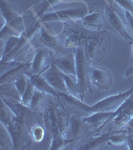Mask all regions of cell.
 <instances>
[{
    "label": "cell",
    "instance_id": "1",
    "mask_svg": "<svg viewBox=\"0 0 133 150\" xmlns=\"http://www.w3.org/2000/svg\"><path fill=\"white\" fill-rule=\"evenodd\" d=\"M50 97L43 112L45 126L51 136L49 149H64L68 145H71V142L63 137L64 132L68 126L70 114L65 109L64 102L61 99L53 100Z\"/></svg>",
    "mask_w": 133,
    "mask_h": 150
},
{
    "label": "cell",
    "instance_id": "2",
    "mask_svg": "<svg viewBox=\"0 0 133 150\" xmlns=\"http://www.w3.org/2000/svg\"><path fill=\"white\" fill-rule=\"evenodd\" d=\"M132 93L133 86L129 90L108 96V97L101 99L98 102L93 103L91 105H87V104L84 103V101L66 93H62L60 99L67 106L73 107V109L77 111L76 113L80 114L81 116H88L99 112H117L123 105V103L131 96Z\"/></svg>",
    "mask_w": 133,
    "mask_h": 150
},
{
    "label": "cell",
    "instance_id": "3",
    "mask_svg": "<svg viewBox=\"0 0 133 150\" xmlns=\"http://www.w3.org/2000/svg\"><path fill=\"white\" fill-rule=\"evenodd\" d=\"M1 122L8 128L12 139L14 149H29L34 143L25 124L12 112V110L4 102L1 106Z\"/></svg>",
    "mask_w": 133,
    "mask_h": 150
},
{
    "label": "cell",
    "instance_id": "4",
    "mask_svg": "<svg viewBox=\"0 0 133 150\" xmlns=\"http://www.w3.org/2000/svg\"><path fill=\"white\" fill-rule=\"evenodd\" d=\"M38 37L40 44L52 50L54 55L65 54L71 50H75L70 45L68 36L63 28L60 32L55 33L52 29H50L47 23H43Z\"/></svg>",
    "mask_w": 133,
    "mask_h": 150
},
{
    "label": "cell",
    "instance_id": "5",
    "mask_svg": "<svg viewBox=\"0 0 133 150\" xmlns=\"http://www.w3.org/2000/svg\"><path fill=\"white\" fill-rule=\"evenodd\" d=\"M106 31H100L97 35H90L83 43L86 59L90 65H96L105 57L111 46L110 38Z\"/></svg>",
    "mask_w": 133,
    "mask_h": 150
},
{
    "label": "cell",
    "instance_id": "6",
    "mask_svg": "<svg viewBox=\"0 0 133 150\" xmlns=\"http://www.w3.org/2000/svg\"><path fill=\"white\" fill-rule=\"evenodd\" d=\"M89 5L84 2L83 5L76 8H69L64 10L50 11L45 14L41 19L43 23H70V22H78L84 16L89 13Z\"/></svg>",
    "mask_w": 133,
    "mask_h": 150
},
{
    "label": "cell",
    "instance_id": "7",
    "mask_svg": "<svg viewBox=\"0 0 133 150\" xmlns=\"http://www.w3.org/2000/svg\"><path fill=\"white\" fill-rule=\"evenodd\" d=\"M75 58L78 88L81 94V100L84 101L85 93L87 91H92V89L89 84V67H90V64L88 63L86 59L83 45H80V46L75 48Z\"/></svg>",
    "mask_w": 133,
    "mask_h": 150
},
{
    "label": "cell",
    "instance_id": "8",
    "mask_svg": "<svg viewBox=\"0 0 133 150\" xmlns=\"http://www.w3.org/2000/svg\"><path fill=\"white\" fill-rule=\"evenodd\" d=\"M105 16L106 19H107L108 26H110L111 30L115 34H117L119 37L123 38V39L133 43V37L130 34L126 22H124L122 20L121 17H120L119 12L116 10V8L110 2H107V7H106V10H105Z\"/></svg>",
    "mask_w": 133,
    "mask_h": 150
},
{
    "label": "cell",
    "instance_id": "9",
    "mask_svg": "<svg viewBox=\"0 0 133 150\" xmlns=\"http://www.w3.org/2000/svg\"><path fill=\"white\" fill-rule=\"evenodd\" d=\"M89 84L91 89L98 91H107L112 87V73L104 67L90 65L89 67Z\"/></svg>",
    "mask_w": 133,
    "mask_h": 150
},
{
    "label": "cell",
    "instance_id": "10",
    "mask_svg": "<svg viewBox=\"0 0 133 150\" xmlns=\"http://www.w3.org/2000/svg\"><path fill=\"white\" fill-rule=\"evenodd\" d=\"M54 59V53L49 48L43 46L38 47L36 50L35 55L31 61V66L27 75H41L44 73L46 70L51 66Z\"/></svg>",
    "mask_w": 133,
    "mask_h": 150
},
{
    "label": "cell",
    "instance_id": "11",
    "mask_svg": "<svg viewBox=\"0 0 133 150\" xmlns=\"http://www.w3.org/2000/svg\"><path fill=\"white\" fill-rule=\"evenodd\" d=\"M84 131H87V125L83 120V117L78 113L70 114L68 126L64 132L63 137L66 140H69L71 144H79L80 137L83 135Z\"/></svg>",
    "mask_w": 133,
    "mask_h": 150
},
{
    "label": "cell",
    "instance_id": "12",
    "mask_svg": "<svg viewBox=\"0 0 133 150\" xmlns=\"http://www.w3.org/2000/svg\"><path fill=\"white\" fill-rule=\"evenodd\" d=\"M77 23H79L82 27L91 32L105 31L108 27V22L105 14L99 10L90 11Z\"/></svg>",
    "mask_w": 133,
    "mask_h": 150
},
{
    "label": "cell",
    "instance_id": "13",
    "mask_svg": "<svg viewBox=\"0 0 133 150\" xmlns=\"http://www.w3.org/2000/svg\"><path fill=\"white\" fill-rule=\"evenodd\" d=\"M53 63L56 65V67L62 73L69 75L74 79H77L75 50H71L65 54L54 55Z\"/></svg>",
    "mask_w": 133,
    "mask_h": 150
},
{
    "label": "cell",
    "instance_id": "14",
    "mask_svg": "<svg viewBox=\"0 0 133 150\" xmlns=\"http://www.w3.org/2000/svg\"><path fill=\"white\" fill-rule=\"evenodd\" d=\"M25 21H24L23 15L21 14L14 21L6 23L2 26L1 32H0V40H1V42H4V41L8 39L9 37H12V36L20 37V36H22L25 33Z\"/></svg>",
    "mask_w": 133,
    "mask_h": 150
},
{
    "label": "cell",
    "instance_id": "15",
    "mask_svg": "<svg viewBox=\"0 0 133 150\" xmlns=\"http://www.w3.org/2000/svg\"><path fill=\"white\" fill-rule=\"evenodd\" d=\"M42 75L44 76V78L46 79L48 83L54 89H56L58 92L68 94V90H67L66 84H65L63 75H62L61 71L57 68L54 63H52L51 66Z\"/></svg>",
    "mask_w": 133,
    "mask_h": 150
},
{
    "label": "cell",
    "instance_id": "16",
    "mask_svg": "<svg viewBox=\"0 0 133 150\" xmlns=\"http://www.w3.org/2000/svg\"><path fill=\"white\" fill-rule=\"evenodd\" d=\"M31 62H27V63H21L13 68L7 70V71L1 73V78H0V85H6V84L13 83L16 79L23 73H27L30 69Z\"/></svg>",
    "mask_w": 133,
    "mask_h": 150
},
{
    "label": "cell",
    "instance_id": "17",
    "mask_svg": "<svg viewBox=\"0 0 133 150\" xmlns=\"http://www.w3.org/2000/svg\"><path fill=\"white\" fill-rule=\"evenodd\" d=\"M29 77H30L31 81H32V83L34 84L36 89H38V90L48 94V95L52 96L53 98L60 99L62 93L58 92L56 89L53 88V87L48 83L47 80L44 78V76H43L42 74L41 75H30Z\"/></svg>",
    "mask_w": 133,
    "mask_h": 150
},
{
    "label": "cell",
    "instance_id": "18",
    "mask_svg": "<svg viewBox=\"0 0 133 150\" xmlns=\"http://www.w3.org/2000/svg\"><path fill=\"white\" fill-rule=\"evenodd\" d=\"M65 1L66 0H42L38 4L31 6L29 10L37 18L42 19L43 16L48 13L49 10L53 9V7H55L60 3H64Z\"/></svg>",
    "mask_w": 133,
    "mask_h": 150
},
{
    "label": "cell",
    "instance_id": "19",
    "mask_svg": "<svg viewBox=\"0 0 133 150\" xmlns=\"http://www.w3.org/2000/svg\"><path fill=\"white\" fill-rule=\"evenodd\" d=\"M49 97H50V95H48V94L42 92V91L35 88L34 95H33V97H32V100H31V103H30V105H29V108H30L33 112L38 113V114H43Z\"/></svg>",
    "mask_w": 133,
    "mask_h": 150
},
{
    "label": "cell",
    "instance_id": "20",
    "mask_svg": "<svg viewBox=\"0 0 133 150\" xmlns=\"http://www.w3.org/2000/svg\"><path fill=\"white\" fill-rule=\"evenodd\" d=\"M1 15L4 25L6 23L14 21L20 16V14L18 13L17 5L10 3L8 0H1Z\"/></svg>",
    "mask_w": 133,
    "mask_h": 150
},
{
    "label": "cell",
    "instance_id": "21",
    "mask_svg": "<svg viewBox=\"0 0 133 150\" xmlns=\"http://www.w3.org/2000/svg\"><path fill=\"white\" fill-rule=\"evenodd\" d=\"M0 149H14L13 139L8 128L3 122L0 123Z\"/></svg>",
    "mask_w": 133,
    "mask_h": 150
},
{
    "label": "cell",
    "instance_id": "22",
    "mask_svg": "<svg viewBox=\"0 0 133 150\" xmlns=\"http://www.w3.org/2000/svg\"><path fill=\"white\" fill-rule=\"evenodd\" d=\"M30 81V77L28 76L26 73L21 74L20 76L13 82V86L15 88V90L17 91V94L19 96V99H21V97L23 96L24 92H25L26 88L28 86V83Z\"/></svg>",
    "mask_w": 133,
    "mask_h": 150
},
{
    "label": "cell",
    "instance_id": "23",
    "mask_svg": "<svg viewBox=\"0 0 133 150\" xmlns=\"http://www.w3.org/2000/svg\"><path fill=\"white\" fill-rule=\"evenodd\" d=\"M34 92H35V86H34V84L32 83V81H31V79H30L27 88H26L25 92H24V94H23V96L20 99V102L22 103L23 105L28 106V107H29V105H30V103H31V100H32L33 95H34Z\"/></svg>",
    "mask_w": 133,
    "mask_h": 150
},
{
    "label": "cell",
    "instance_id": "24",
    "mask_svg": "<svg viewBox=\"0 0 133 150\" xmlns=\"http://www.w3.org/2000/svg\"><path fill=\"white\" fill-rule=\"evenodd\" d=\"M130 75H132V76H133V59H132V61H131V64H130V66L128 67V69L126 70V72H125L124 78H127V77L130 76Z\"/></svg>",
    "mask_w": 133,
    "mask_h": 150
},
{
    "label": "cell",
    "instance_id": "25",
    "mask_svg": "<svg viewBox=\"0 0 133 150\" xmlns=\"http://www.w3.org/2000/svg\"><path fill=\"white\" fill-rule=\"evenodd\" d=\"M131 52H132V59H133V43H132V46H131Z\"/></svg>",
    "mask_w": 133,
    "mask_h": 150
}]
</instances>
